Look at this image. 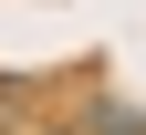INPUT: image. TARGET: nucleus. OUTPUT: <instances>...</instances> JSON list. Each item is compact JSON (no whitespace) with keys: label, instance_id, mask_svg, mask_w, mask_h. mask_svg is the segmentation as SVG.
<instances>
[{"label":"nucleus","instance_id":"obj_1","mask_svg":"<svg viewBox=\"0 0 146 135\" xmlns=\"http://www.w3.org/2000/svg\"><path fill=\"white\" fill-rule=\"evenodd\" d=\"M73 135H146V114H136V104H94Z\"/></svg>","mask_w":146,"mask_h":135}]
</instances>
